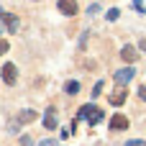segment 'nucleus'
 I'll return each instance as SVG.
<instances>
[{"label":"nucleus","instance_id":"nucleus-1","mask_svg":"<svg viewBox=\"0 0 146 146\" xmlns=\"http://www.w3.org/2000/svg\"><path fill=\"white\" fill-rule=\"evenodd\" d=\"M77 118H80V121H87L90 126H98V123L103 121V110L90 103V105H82V108L77 110Z\"/></svg>","mask_w":146,"mask_h":146},{"label":"nucleus","instance_id":"nucleus-5","mask_svg":"<svg viewBox=\"0 0 146 146\" xmlns=\"http://www.w3.org/2000/svg\"><path fill=\"white\" fill-rule=\"evenodd\" d=\"M56 5H59V13H64V15H74V13L80 10V5H77L74 0H59Z\"/></svg>","mask_w":146,"mask_h":146},{"label":"nucleus","instance_id":"nucleus-10","mask_svg":"<svg viewBox=\"0 0 146 146\" xmlns=\"http://www.w3.org/2000/svg\"><path fill=\"white\" fill-rule=\"evenodd\" d=\"M36 118H38L36 110H21V113H18V123H21V126H23V123H33Z\"/></svg>","mask_w":146,"mask_h":146},{"label":"nucleus","instance_id":"nucleus-6","mask_svg":"<svg viewBox=\"0 0 146 146\" xmlns=\"http://www.w3.org/2000/svg\"><path fill=\"white\" fill-rule=\"evenodd\" d=\"M110 128L113 131H126L128 128V118L126 115H113L110 118Z\"/></svg>","mask_w":146,"mask_h":146},{"label":"nucleus","instance_id":"nucleus-17","mask_svg":"<svg viewBox=\"0 0 146 146\" xmlns=\"http://www.w3.org/2000/svg\"><path fill=\"white\" fill-rule=\"evenodd\" d=\"M126 146H144V144H141V141H128Z\"/></svg>","mask_w":146,"mask_h":146},{"label":"nucleus","instance_id":"nucleus-15","mask_svg":"<svg viewBox=\"0 0 146 146\" xmlns=\"http://www.w3.org/2000/svg\"><path fill=\"white\" fill-rule=\"evenodd\" d=\"M21 144H23V146H31L33 141H31V136H23V139H21Z\"/></svg>","mask_w":146,"mask_h":146},{"label":"nucleus","instance_id":"nucleus-11","mask_svg":"<svg viewBox=\"0 0 146 146\" xmlns=\"http://www.w3.org/2000/svg\"><path fill=\"white\" fill-rule=\"evenodd\" d=\"M64 90H67L69 95H74V92H80V82H77V80H69V82L64 85Z\"/></svg>","mask_w":146,"mask_h":146},{"label":"nucleus","instance_id":"nucleus-8","mask_svg":"<svg viewBox=\"0 0 146 146\" xmlns=\"http://www.w3.org/2000/svg\"><path fill=\"white\" fill-rule=\"evenodd\" d=\"M136 56H139V54H136V49H133V46H123V49H121V59H123L126 64H133V62H136Z\"/></svg>","mask_w":146,"mask_h":146},{"label":"nucleus","instance_id":"nucleus-19","mask_svg":"<svg viewBox=\"0 0 146 146\" xmlns=\"http://www.w3.org/2000/svg\"><path fill=\"white\" fill-rule=\"evenodd\" d=\"M0 33H3V28H0Z\"/></svg>","mask_w":146,"mask_h":146},{"label":"nucleus","instance_id":"nucleus-2","mask_svg":"<svg viewBox=\"0 0 146 146\" xmlns=\"http://www.w3.org/2000/svg\"><path fill=\"white\" fill-rule=\"evenodd\" d=\"M0 77H3L5 85H15V82H18V67H15L13 62H5L3 69H0Z\"/></svg>","mask_w":146,"mask_h":146},{"label":"nucleus","instance_id":"nucleus-4","mask_svg":"<svg viewBox=\"0 0 146 146\" xmlns=\"http://www.w3.org/2000/svg\"><path fill=\"white\" fill-rule=\"evenodd\" d=\"M59 123H56V108L54 105H49L46 108V115H44V128H49V131H54Z\"/></svg>","mask_w":146,"mask_h":146},{"label":"nucleus","instance_id":"nucleus-3","mask_svg":"<svg viewBox=\"0 0 146 146\" xmlns=\"http://www.w3.org/2000/svg\"><path fill=\"white\" fill-rule=\"evenodd\" d=\"M133 77H136V69H133V67H131V64H128V67H123V69H118V72H115V82H118V85H128V82H131V80H133Z\"/></svg>","mask_w":146,"mask_h":146},{"label":"nucleus","instance_id":"nucleus-18","mask_svg":"<svg viewBox=\"0 0 146 146\" xmlns=\"http://www.w3.org/2000/svg\"><path fill=\"white\" fill-rule=\"evenodd\" d=\"M141 49H144V51H146V44H141Z\"/></svg>","mask_w":146,"mask_h":146},{"label":"nucleus","instance_id":"nucleus-16","mask_svg":"<svg viewBox=\"0 0 146 146\" xmlns=\"http://www.w3.org/2000/svg\"><path fill=\"white\" fill-rule=\"evenodd\" d=\"M139 98H141V100H144V103H146V85H144V87H141V90H139Z\"/></svg>","mask_w":146,"mask_h":146},{"label":"nucleus","instance_id":"nucleus-9","mask_svg":"<svg viewBox=\"0 0 146 146\" xmlns=\"http://www.w3.org/2000/svg\"><path fill=\"white\" fill-rule=\"evenodd\" d=\"M126 95H128V92H126V87H123V85H118V90L110 95V105H121V103H126Z\"/></svg>","mask_w":146,"mask_h":146},{"label":"nucleus","instance_id":"nucleus-14","mask_svg":"<svg viewBox=\"0 0 146 146\" xmlns=\"http://www.w3.org/2000/svg\"><path fill=\"white\" fill-rule=\"evenodd\" d=\"M8 49H10V44H8V41H3V38H0V54H5V51H8Z\"/></svg>","mask_w":146,"mask_h":146},{"label":"nucleus","instance_id":"nucleus-7","mask_svg":"<svg viewBox=\"0 0 146 146\" xmlns=\"http://www.w3.org/2000/svg\"><path fill=\"white\" fill-rule=\"evenodd\" d=\"M0 21L5 23V28H8V31H18V18H15L13 13H3V15H0Z\"/></svg>","mask_w":146,"mask_h":146},{"label":"nucleus","instance_id":"nucleus-13","mask_svg":"<svg viewBox=\"0 0 146 146\" xmlns=\"http://www.w3.org/2000/svg\"><path fill=\"white\" fill-rule=\"evenodd\" d=\"M100 90H103V80H100V82H98V85H95V87H92V95H95V98H98V95H100Z\"/></svg>","mask_w":146,"mask_h":146},{"label":"nucleus","instance_id":"nucleus-12","mask_svg":"<svg viewBox=\"0 0 146 146\" xmlns=\"http://www.w3.org/2000/svg\"><path fill=\"white\" fill-rule=\"evenodd\" d=\"M118 15H121V10H118V8H113V10H108V21H115Z\"/></svg>","mask_w":146,"mask_h":146}]
</instances>
